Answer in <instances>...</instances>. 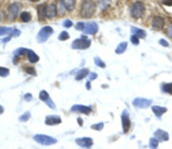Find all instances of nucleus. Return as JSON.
Instances as JSON below:
<instances>
[{
	"label": "nucleus",
	"mask_w": 172,
	"mask_h": 149,
	"mask_svg": "<svg viewBox=\"0 0 172 149\" xmlns=\"http://www.w3.org/2000/svg\"><path fill=\"white\" fill-rule=\"evenodd\" d=\"M95 12V4L92 0H85L82 4V8H80V14L83 17H91Z\"/></svg>",
	"instance_id": "obj_1"
},
{
	"label": "nucleus",
	"mask_w": 172,
	"mask_h": 149,
	"mask_svg": "<svg viewBox=\"0 0 172 149\" xmlns=\"http://www.w3.org/2000/svg\"><path fill=\"white\" fill-rule=\"evenodd\" d=\"M130 12H131V16H132L133 19H139V17H141L143 12H145V5H143V2L135 1L133 5L131 6Z\"/></svg>",
	"instance_id": "obj_2"
},
{
	"label": "nucleus",
	"mask_w": 172,
	"mask_h": 149,
	"mask_svg": "<svg viewBox=\"0 0 172 149\" xmlns=\"http://www.w3.org/2000/svg\"><path fill=\"white\" fill-rule=\"evenodd\" d=\"M89 45H91V40L86 36H82L80 38L74 40L71 47L74 49H86L89 47Z\"/></svg>",
	"instance_id": "obj_3"
},
{
	"label": "nucleus",
	"mask_w": 172,
	"mask_h": 149,
	"mask_svg": "<svg viewBox=\"0 0 172 149\" xmlns=\"http://www.w3.org/2000/svg\"><path fill=\"white\" fill-rule=\"evenodd\" d=\"M33 139L36 142L40 143L43 146H52V145H55L57 142L56 139L52 138V136H45V134H36L33 136Z\"/></svg>",
	"instance_id": "obj_4"
},
{
	"label": "nucleus",
	"mask_w": 172,
	"mask_h": 149,
	"mask_svg": "<svg viewBox=\"0 0 172 149\" xmlns=\"http://www.w3.org/2000/svg\"><path fill=\"white\" fill-rule=\"evenodd\" d=\"M52 33H53V29H52L51 26L47 25V26L41 28V30L39 31L38 36H37V40H38V43H44V41H46Z\"/></svg>",
	"instance_id": "obj_5"
},
{
	"label": "nucleus",
	"mask_w": 172,
	"mask_h": 149,
	"mask_svg": "<svg viewBox=\"0 0 172 149\" xmlns=\"http://www.w3.org/2000/svg\"><path fill=\"white\" fill-rule=\"evenodd\" d=\"M152 104V100L149 99H143V97H137L133 100V106L135 108H148Z\"/></svg>",
	"instance_id": "obj_6"
},
{
	"label": "nucleus",
	"mask_w": 172,
	"mask_h": 149,
	"mask_svg": "<svg viewBox=\"0 0 172 149\" xmlns=\"http://www.w3.org/2000/svg\"><path fill=\"white\" fill-rule=\"evenodd\" d=\"M122 125H123V131H124V133H126V132L130 131V127H131V121H130V117H128V114L126 110L122 114Z\"/></svg>",
	"instance_id": "obj_7"
},
{
	"label": "nucleus",
	"mask_w": 172,
	"mask_h": 149,
	"mask_svg": "<svg viewBox=\"0 0 172 149\" xmlns=\"http://www.w3.org/2000/svg\"><path fill=\"white\" fill-rule=\"evenodd\" d=\"M39 99H40L41 101H44L45 103L47 104L50 108H52V109H55V104L52 102L51 97H50L48 93H47L46 91H41L40 93H39Z\"/></svg>",
	"instance_id": "obj_8"
},
{
	"label": "nucleus",
	"mask_w": 172,
	"mask_h": 149,
	"mask_svg": "<svg viewBox=\"0 0 172 149\" xmlns=\"http://www.w3.org/2000/svg\"><path fill=\"white\" fill-rule=\"evenodd\" d=\"M76 143L78 146L83 147V148L89 149V147H92L93 140L91 138H78V139H76Z\"/></svg>",
	"instance_id": "obj_9"
},
{
	"label": "nucleus",
	"mask_w": 172,
	"mask_h": 149,
	"mask_svg": "<svg viewBox=\"0 0 172 149\" xmlns=\"http://www.w3.org/2000/svg\"><path fill=\"white\" fill-rule=\"evenodd\" d=\"M98 24H96L95 22H89V23H86L85 24V28H84V32L86 33V34H94L96 33L98 31Z\"/></svg>",
	"instance_id": "obj_10"
},
{
	"label": "nucleus",
	"mask_w": 172,
	"mask_h": 149,
	"mask_svg": "<svg viewBox=\"0 0 172 149\" xmlns=\"http://www.w3.org/2000/svg\"><path fill=\"white\" fill-rule=\"evenodd\" d=\"M71 111L72 112H80V114H86L89 115V112L92 111V109L89 107H86V106H80V104H75L71 107Z\"/></svg>",
	"instance_id": "obj_11"
},
{
	"label": "nucleus",
	"mask_w": 172,
	"mask_h": 149,
	"mask_svg": "<svg viewBox=\"0 0 172 149\" xmlns=\"http://www.w3.org/2000/svg\"><path fill=\"white\" fill-rule=\"evenodd\" d=\"M154 138H155L157 141H167V140H169V134L166 133L165 131L157 130L154 133Z\"/></svg>",
	"instance_id": "obj_12"
},
{
	"label": "nucleus",
	"mask_w": 172,
	"mask_h": 149,
	"mask_svg": "<svg viewBox=\"0 0 172 149\" xmlns=\"http://www.w3.org/2000/svg\"><path fill=\"white\" fill-rule=\"evenodd\" d=\"M56 15V6L54 4H50L46 6V17L47 19H53Z\"/></svg>",
	"instance_id": "obj_13"
},
{
	"label": "nucleus",
	"mask_w": 172,
	"mask_h": 149,
	"mask_svg": "<svg viewBox=\"0 0 172 149\" xmlns=\"http://www.w3.org/2000/svg\"><path fill=\"white\" fill-rule=\"evenodd\" d=\"M46 125H56L61 123V118L59 116H47L45 119Z\"/></svg>",
	"instance_id": "obj_14"
},
{
	"label": "nucleus",
	"mask_w": 172,
	"mask_h": 149,
	"mask_svg": "<svg viewBox=\"0 0 172 149\" xmlns=\"http://www.w3.org/2000/svg\"><path fill=\"white\" fill-rule=\"evenodd\" d=\"M163 24H164V21L162 17L159 16H155L153 19V28L156 29V30H161L163 28Z\"/></svg>",
	"instance_id": "obj_15"
},
{
	"label": "nucleus",
	"mask_w": 172,
	"mask_h": 149,
	"mask_svg": "<svg viewBox=\"0 0 172 149\" xmlns=\"http://www.w3.org/2000/svg\"><path fill=\"white\" fill-rule=\"evenodd\" d=\"M61 6H63L67 10H71L75 6V0H61L60 1Z\"/></svg>",
	"instance_id": "obj_16"
},
{
	"label": "nucleus",
	"mask_w": 172,
	"mask_h": 149,
	"mask_svg": "<svg viewBox=\"0 0 172 149\" xmlns=\"http://www.w3.org/2000/svg\"><path fill=\"white\" fill-rule=\"evenodd\" d=\"M26 55H28V60H29V62H31V63H36V62H38L39 61V56L36 54V53L33 52V51L28 49Z\"/></svg>",
	"instance_id": "obj_17"
},
{
	"label": "nucleus",
	"mask_w": 172,
	"mask_h": 149,
	"mask_svg": "<svg viewBox=\"0 0 172 149\" xmlns=\"http://www.w3.org/2000/svg\"><path fill=\"white\" fill-rule=\"evenodd\" d=\"M153 111H154V114L156 115V116L161 117L164 112H166V108H163V107H158V106H154L153 107Z\"/></svg>",
	"instance_id": "obj_18"
},
{
	"label": "nucleus",
	"mask_w": 172,
	"mask_h": 149,
	"mask_svg": "<svg viewBox=\"0 0 172 149\" xmlns=\"http://www.w3.org/2000/svg\"><path fill=\"white\" fill-rule=\"evenodd\" d=\"M132 33L134 36H137L138 38H146V32L141 29H138V28H132Z\"/></svg>",
	"instance_id": "obj_19"
},
{
	"label": "nucleus",
	"mask_w": 172,
	"mask_h": 149,
	"mask_svg": "<svg viewBox=\"0 0 172 149\" xmlns=\"http://www.w3.org/2000/svg\"><path fill=\"white\" fill-rule=\"evenodd\" d=\"M89 73V69H86V68H84V69H82L80 71L77 72V76H76V80H82L83 78H85L87 75Z\"/></svg>",
	"instance_id": "obj_20"
},
{
	"label": "nucleus",
	"mask_w": 172,
	"mask_h": 149,
	"mask_svg": "<svg viewBox=\"0 0 172 149\" xmlns=\"http://www.w3.org/2000/svg\"><path fill=\"white\" fill-rule=\"evenodd\" d=\"M126 47H128V43L126 41H123L119 45L117 46V48H116V54H123V53L126 51Z\"/></svg>",
	"instance_id": "obj_21"
},
{
	"label": "nucleus",
	"mask_w": 172,
	"mask_h": 149,
	"mask_svg": "<svg viewBox=\"0 0 172 149\" xmlns=\"http://www.w3.org/2000/svg\"><path fill=\"white\" fill-rule=\"evenodd\" d=\"M8 10H9V13L12 14V16H16L17 13H19V5L17 4H12L9 8H8Z\"/></svg>",
	"instance_id": "obj_22"
},
{
	"label": "nucleus",
	"mask_w": 172,
	"mask_h": 149,
	"mask_svg": "<svg viewBox=\"0 0 172 149\" xmlns=\"http://www.w3.org/2000/svg\"><path fill=\"white\" fill-rule=\"evenodd\" d=\"M13 29L12 28H6V26H0V36H5V34H12L13 33Z\"/></svg>",
	"instance_id": "obj_23"
},
{
	"label": "nucleus",
	"mask_w": 172,
	"mask_h": 149,
	"mask_svg": "<svg viewBox=\"0 0 172 149\" xmlns=\"http://www.w3.org/2000/svg\"><path fill=\"white\" fill-rule=\"evenodd\" d=\"M162 91L165 92V93H169V94H172V83L162 85Z\"/></svg>",
	"instance_id": "obj_24"
},
{
	"label": "nucleus",
	"mask_w": 172,
	"mask_h": 149,
	"mask_svg": "<svg viewBox=\"0 0 172 149\" xmlns=\"http://www.w3.org/2000/svg\"><path fill=\"white\" fill-rule=\"evenodd\" d=\"M21 19L23 22H29L31 19V14L29 13V12H23V13L21 14Z\"/></svg>",
	"instance_id": "obj_25"
},
{
	"label": "nucleus",
	"mask_w": 172,
	"mask_h": 149,
	"mask_svg": "<svg viewBox=\"0 0 172 149\" xmlns=\"http://www.w3.org/2000/svg\"><path fill=\"white\" fill-rule=\"evenodd\" d=\"M38 14H39V19H43L46 16V6H40L38 8Z\"/></svg>",
	"instance_id": "obj_26"
},
{
	"label": "nucleus",
	"mask_w": 172,
	"mask_h": 149,
	"mask_svg": "<svg viewBox=\"0 0 172 149\" xmlns=\"http://www.w3.org/2000/svg\"><path fill=\"white\" fill-rule=\"evenodd\" d=\"M157 146H158V141H157L155 138H152V139L149 140V147H150V149H156Z\"/></svg>",
	"instance_id": "obj_27"
},
{
	"label": "nucleus",
	"mask_w": 172,
	"mask_h": 149,
	"mask_svg": "<svg viewBox=\"0 0 172 149\" xmlns=\"http://www.w3.org/2000/svg\"><path fill=\"white\" fill-rule=\"evenodd\" d=\"M109 4H110V0H99V6L101 9H104L106 7H108Z\"/></svg>",
	"instance_id": "obj_28"
},
{
	"label": "nucleus",
	"mask_w": 172,
	"mask_h": 149,
	"mask_svg": "<svg viewBox=\"0 0 172 149\" xmlns=\"http://www.w3.org/2000/svg\"><path fill=\"white\" fill-rule=\"evenodd\" d=\"M9 75V70L7 68L0 67V77H7Z\"/></svg>",
	"instance_id": "obj_29"
},
{
	"label": "nucleus",
	"mask_w": 172,
	"mask_h": 149,
	"mask_svg": "<svg viewBox=\"0 0 172 149\" xmlns=\"http://www.w3.org/2000/svg\"><path fill=\"white\" fill-rule=\"evenodd\" d=\"M30 116H31V115H30V112H29V111H26V114H23L22 116L20 117L19 121H20V122H26V121H29Z\"/></svg>",
	"instance_id": "obj_30"
},
{
	"label": "nucleus",
	"mask_w": 172,
	"mask_h": 149,
	"mask_svg": "<svg viewBox=\"0 0 172 149\" xmlns=\"http://www.w3.org/2000/svg\"><path fill=\"white\" fill-rule=\"evenodd\" d=\"M26 53H28V49H26V48H19V49L14 51V55L19 56V55H23V54H26Z\"/></svg>",
	"instance_id": "obj_31"
},
{
	"label": "nucleus",
	"mask_w": 172,
	"mask_h": 149,
	"mask_svg": "<svg viewBox=\"0 0 172 149\" xmlns=\"http://www.w3.org/2000/svg\"><path fill=\"white\" fill-rule=\"evenodd\" d=\"M94 62H95V64L98 65V67H100V68H104V67H106V63H104L100 58H94Z\"/></svg>",
	"instance_id": "obj_32"
},
{
	"label": "nucleus",
	"mask_w": 172,
	"mask_h": 149,
	"mask_svg": "<svg viewBox=\"0 0 172 149\" xmlns=\"http://www.w3.org/2000/svg\"><path fill=\"white\" fill-rule=\"evenodd\" d=\"M68 38H69V33L67 32V31H62V32L60 33V36H59L60 40H67Z\"/></svg>",
	"instance_id": "obj_33"
},
{
	"label": "nucleus",
	"mask_w": 172,
	"mask_h": 149,
	"mask_svg": "<svg viewBox=\"0 0 172 149\" xmlns=\"http://www.w3.org/2000/svg\"><path fill=\"white\" fill-rule=\"evenodd\" d=\"M92 129H93V130H96V131H101L102 129H103V123L94 124V125H92Z\"/></svg>",
	"instance_id": "obj_34"
},
{
	"label": "nucleus",
	"mask_w": 172,
	"mask_h": 149,
	"mask_svg": "<svg viewBox=\"0 0 172 149\" xmlns=\"http://www.w3.org/2000/svg\"><path fill=\"white\" fill-rule=\"evenodd\" d=\"M84 28H85V24H84L83 22H78L76 24V29L77 30H79V31H83Z\"/></svg>",
	"instance_id": "obj_35"
},
{
	"label": "nucleus",
	"mask_w": 172,
	"mask_h": 149,
	"mask_svg": "<svg viewBox=\"0 0 172 149\" xmlns=\"http://www.w3.org/2000/svg\"><path fill=\"white\" fill-rule=\"evenodd\" d=\"M29 75H32V76H36V70L33 69V68H26L24 69Z\"/></svg>",
	"instance_id": "obj_36"
},
{
	"label": "nucleus",
	"mask_w": 172,
	"mask_h": 149,
	"mask_svg": "<svg viewBox=\"0 0 172 149\" xmlns=\"http://www.w3.org/2000/svg\"><path fill=\"white\" fill-rule=\"evenodd\" d=\"M131 41H132V44H133V45H138V44H139V38L133 34V36L131 37Z\"/></svg>",
	"instance_id": "obj_37"
},
{
	"label": "nucleus",
	"mask_w": 172,
	"mask_h": 149,
	"mask_svg": "<svg viewBox=\"0 0 172 149\" xmlns=\"http://www.w3.org/2000/svg\"><path fill=\"white\" fill-rule=\"evenodd\" d=\"M72 25V22H71V19H65L63 22V26L64 28H70Z\"/></svg>",
	"instance_id": "obj_38"
},
{
	"label": "nucleus",
	"mask_w": 172,
	"mask_h": 149,
	"mask_svg": "<svg viewBox=\"0 0 172 149\" xmlns=\"http://www.w3.org/2000/svg\"><path fill=\"white\" fill-rule=\"evenodd\" d=\"M162 4L166 6H172V0H162Z\"/></svg>",
	"instance_id": "obj_39"
},
{
	"label": "nucleus",
	"mask_w": 172,
	"mask_h": 149,
	"mask_svg": "<svg viewBox=\"0 0 172 149\" xmlns=\"http://www.w3.org/2000/svg\"><path fill=\"white\" fill-rule=\"evenodd\" d=\"M166 34L170 37V38H172V24L170 26H169V29L166 30Z\"/></svg>",
	"instance_id": "obj_40"
},
{
	"label": "nucleus",
	"mask_w": 172,
	"mask_h": 149,
	"mask_svg": "<svg viewBox=\"0 0 172 149\" xmlns=\"http://www.w3.org/2000/svg\"><path fill=\"white\" fill-rule=\"evenodd\" d=\"M98 77V75H96L95 72H92L91 75H89V82H92V80H94L95 78Z\"/></svg>",
	"instance_id": "obj_41"
},
{
	"label": "nucleus",
	"mask_w": 172,
	"mask_h": 149,
	"mask_svg": "<svg viewBox=\"0 0 172 149\" xmlns=\"http://www.w3.org/2000/svg\"><path fill=\"white\" fill-rule=\"evenodd\" d=\"M159 44H161L162 46H164V47H167V46H169L167 41H166V40H164V39H161V40H159Z\"/></svg>",
	"instance_id": "obj_42"
},
{
	"label": "nucleus",
	"mask_w": 172,
	"mask_h": 149,
	"mask_svg": "<svg viewBox=\"0 0 172 149\" xmlns=\"http://www.w3.org/2000/svg\"><path fill=\"white\" fill-rule=\"evenodd\" d=\"M24 99H26V101H31L32 95H31V94H26V95H24Z\"/></svg>",
	"instance_id": "obj_43"
},
{
	"label": "nucleus",
	"mask_w": 172,
	"mask_h": 149,
	"mask_svg": "<svg viewBox=\"0 0 172 149\" xmlns=\"http://www.w3.org/2000/svg\"><path fill=\"white\" fill-rule=\"evenodd\" d=\"M86 88H87V90H91V82H87V83H86Z\"/></svg>",
	"instance_id": "obj_44"
},
{
	"label": "nucleus",
	"mask_w": 172,
	"mask_h": 149,
	"mask_svg": "<svg viewBox=\"0 0 172 149\" xmlns=\"http://www.w3.org/2000/svg\"><path fill=\"white\" fill-rule=\"evenodd\" d=\"M77 121H78V124H79V125H80V126H82V125H83V119H82V118H78V119H77Z\"/></svg>",
	"instance_id": "obj_45"
},
{
	"label": "nucleus",
	"mask_w": 172,
	"mask_h": 149,
	"mask_svg": "<svg viewBox=\"0 0 172 149\" xmlns=\"http://www.w3.org/2000/svg\"><path fill=\"white\" fill-rule=\"evenodd\" d=\"M2 112H4V107H1V106H0V115H1Z\"/></svg>",
	"instance_id": "obj_46"
},
{
	"label": "nucleus",
	"mask_w": 172,
	"mask_h": 149,
	"mask_svg": "<svg viewBox=\"0 0 172 149\" xmlns=\"http://www.w3.org/2000/svg\"><path fill=\"white\" fill-rule=\"evenodd\" d=\"M30 1H32V2H35V1H39V0H30Z\"/></svg>",
	"instance_id": "obj_47"
}]
</instances>
